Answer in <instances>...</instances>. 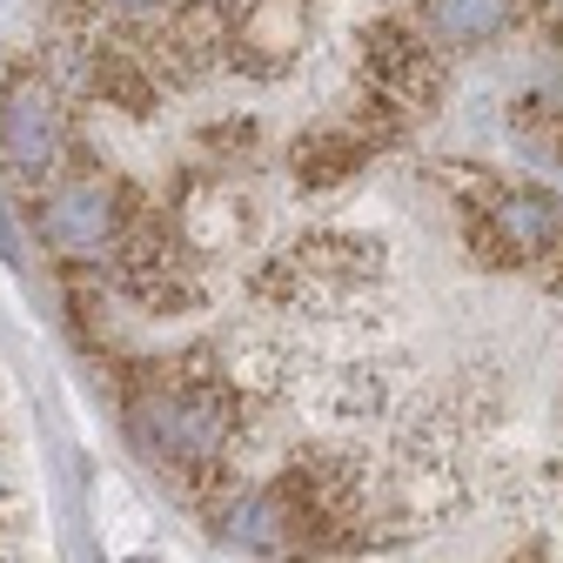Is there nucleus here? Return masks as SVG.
Returning <instances> with one entry per match:
<instances>
[{
  "mask_svg": "<svg viewBox=\"0 0 563 563\" xmlns=\"http://www.w3.org/2000/svg\"><path fill=\"white\" fill-rule=\"evenodd\" d=\"M114 289L128 296V309L155 316V322H181V316H201L208 309V268L201 255L181 242L175 222H155L141 208V222L121 235L114 249Z\"/></svg>",
  "mask_w": 563,
  "mask_h": 563,
  "instance_id": "obj_1",
  "label": "nucleus"
},
{
  "mask_svg": "<svg viewBox=\"0 0 563 563\" xmlns=\"http://www.w3.org/2000/svg\"><path fill=\"white\" fill-rule=\"evenodd\" d=\"M134 222H141L134 188L114 181V175H101V168L60 175V181L41 195V208H34L41 242H47L54 255H67V262H88V255H101V249H121V235H128Z\"/></svg>",
  "mask_w": 563,
  "mask_h": 563,
  "instance_id": "obj_2",
  "label": "nucleus"
},
{
  "mask_svg": "<svg viewBox=\"0 0 563 563\" xmlns=\"http://www.w3.org/2000/svg\"><path fill=\"white\" fill-rule=\"evenodd\" d=\"M60 155H67V121L54 81L34 67H8V81H0V168L21 188H54Z\"/></svg>",
  "mask_w": 563,
  "mask_h": 563,
  "instance_id": "obj_3",
  "label": "nucleus"
},
{
  "mask_svg": "<svg viewBox=\"0 0 563 563\" xmlns=\"http://www.w3.org/2000/svg\"><path fill=\"white\" fill-rule=\"evenodd\" d=\"M363 67H369V88L402 101L409 114L437 108V95H443V54L409 21H369L363 27Z\"/></svg>",
  "mask_w": 563,
  "mask_h": 563,
  "instance_id": "obj_4",
  "label": "nucleus"
},
{
  "mask_svg": "<svg viewBox=\"0 0 563 563\" xmlns=\"http://www.w3.org/2000/svg\"><path fill=\"white\" fill-rule=\"evenodd\" d=\"M155 54H141V60H162V75L168 81H195V75H208V67L222 60V47H229V0H175V8L162 14V27H155V41H148Z\"/></svg>",
  "mask_w": 563,
  "mask_h": 563,
  "instance_id": "obj_5",
  "label": "nucleus"
},
{
  "mask_svg": "<svg viewBox=\"0 0 563 563\" xmlns=\"http://www.w3.org/2000/svg\"><path fill=\"white\" fill-rule=\"evenodd\" d=\"M229 47L242 75H282L302 47V0H229Z\"/></svg>",
  "mask_w": 563,
  "mask_h": 563,
  "instance_id": "obj_6",
  "label": "nucleus"
},
{
  "mask_svg": "<svg viewBox=\"0 0 563 563\" xmlns=\"http://www.w3.org/2000/svg\"><path fill=\"white\" fill-rule=\"evenodd\" d=\"M175 229H181V242H188L195 255H235L255 222H249V201H242L235 188H188Z\"/></svg>",
  "mask_w": 563,
  "mask_h": 563,
  "instance_id": "obj_7",
  "label": "nucleus"
},
{
  "mask_svg": "<svg viewBox=\"0 0 563 563\" xmlns=\"http://www.w3.org/2000/svg\"><path fill=\"white\" fill-rule=\"evenodd\" d=\"M88 88L108 101V108H121V114H155L162 108V75L148 60H141L134 47H101L95 60H88Z\"/></svg>",
  "mask_w": 563,
  "mask_h": 563,
  "instance_id": "obj_8",
  "label": "nucleus"
},
{
  "mask_svg": "<svg viewBox=\"0 0 563 563\" xmlns=\"http://www.w3.org/2000/svg\"><path fill=\"white\" fill-rule=\"evenodd\" d=\"M363 162H369V148L349 128H309V134H296V148H289V168H296L302 188H342Z\"/></svg>",
  "mask_w": 563,
  "mask_h": 563,
  "instance_id": "obj_9",
  "label": "nucleus"
},
{
  "mask_svg": "<svg viewBox=\"0 0 563 563\" xmlns=\"http://www.w3.org/2000/svg\"><path fill=\"white\" fill-rule=\"evenodd\" d=\"M422 34L443 47H476L510 21V0H416Z\"/></svg>",
  "mask_w": 563,
  "mask_h": 563,
  "instance_id": "obj_10",
  "label": "nucleus"
},
{
  "mask_svg": "<svg viewBox=\"0 0 563 563\" xmlns=\"http://www.w3.org/2000/svg\"><path fill=\"white\" fill-rule=\"evenodd\" d=\"M249 155H255V128H249V121H216V128H201V162L235 168V162H249Z\"/></svg>",
  "mask_w": 563,
  "mask_h": 563,
  "instance_id": "obj_11",
  "label": "nucleus"
},
{
  "mask_svg": "<svg viewBox=\"0 0 563 563\" xmlns=\"http://www.w3.org/2000/svg\"><path fill=\"white\" fill-rule=\"evenodd\" d=\"M0 563H34L27 556V504H0Z\"/></svg>",
  "mask_w": 563,
  "mask_h": 563,
  "instance_id": "obj_12",
  "label": "nucleus"
},
{
  "mask_svg": "<svg viewBox=\"0 0 563 563\" xmlns=\"http://www.w3.org/2000/svg\"><path fill=\"white\" fill-rule=\"evenodd\" d=\"M101 8H108V14H168L175 0H101Z\"/></svg>",
  "mask_w": 563,
  "mask_h": 563,
  "instance_id": "obj_13",
  "label": "nucleus"
},
{
  "mask_svg": "<svg viewBox=\"0 0 563 563\" xmlns=\"http://www.w3.org/2000/svg\"><path fill=\"white\" fill-rule=\"evenodd\" d=\"M0 255L14 262V229H8V208H0Z\"/></svg>",
  "mask_w": 563,
  "mask_h": 563,
  "instance_id": "obj_14",
  "label": "nucleus"
}]
</instances>
